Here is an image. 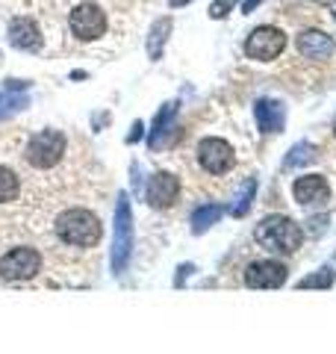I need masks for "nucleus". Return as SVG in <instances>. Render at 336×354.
I'll use <instances>...</instances> for the list:
<instances>
[{
  "mask_svg": "<svg viewBox=\"0 0 336 354\" xmlns=\"http://www.w3.org/2000/svg\"><path fill=\"white\" fill-rule=\"evenodd\" d=\"M254 239L272 254H295L304 242V230L286 216H265L256 225Z\"/></svg>",
  "mask_w": 336,
  "mask_h": 354,
  "instance_id": "1",
  "label": "nucleus"
},
{
  "mask_svg": "<svg viewBox=\"0 0 336 354\" xmlns=\"http://www.w3.org/2000/svg\"><path fill=\"white\" fill-rule=\"evenodd\" d=\"M100 221L95 213H88V209H65L56 218V236L62 242H68V245H77V248H92L100 242Z\"/></svg>",
  "mask_w": 336,
  "mask_h": 354,
  "instance_id": "2",
  "label": "nucleus"
},
{
  "mask_svg": "<svg viewBox=\"0 0 336 354\" xmlns=\"http://www.w3.org/2000/svg\"><path fill=\"white\" fill-rule=\"evenodd\" d=\"M130 251H133V213L127 195L121 192L115 201V236H112V272L115 274H124L130 263Z\"/></svg>",
  "mask_w": 336,
  "mask_h": 354,
  "instance_id": "3",
  "label": "nucleus"
},
{
  "mask_svg": "<svg viewBox=\"0 0 336 354\" xmlns=\"http://www.w3.org/2000/svg\"><path fill=\"white\" fill-rule=\"evenodd\" d=\"M62 153H65L62 133L59 130H41L27 142L24 160H27V165H32V169H53V165L62 160Z\"/></svg>",
  "mask_w": 336,
  "mask_h": 354,
  "instance_id": "4",
  "label": "nucleus"
},
{
  "mask_svg": "<svg viewBox=\"0 0 336 354\" xmlns=\"http://www.w3.org/2000/svg\"><path fill=\"white\" fill-rule=\"evenodd\" d=\"M41 272V257L36 248L21 245L0 257V278L3 281H30Z\"/></svg>",
  "mask_w": 336,
  "mask_h": 354,
  "instance_id": "5",
  "label": "nucleus"
},
{
  "mask_svg": "<svg viewBox=\"0 0 336 354\" xmlns=\"http://www.w3.org/2000/svg\"><path fill=\"white\" fill-rule=\"evenodd\" d=\"M286 48V36L277 27H256L248 41H245V53L256 62H272Z\"/></svg>",
  "mask_w": 336,
  "mask_h": 354,
  "instance_id": "6",
  "label": "nucleus"
},
{
  "mask_svg": "<svg viewBox=\"0 0 336 354\" xmlns=\"http://www.w3.org/2000/svg\"><path fill=\"white\" fill-rule=\"evenodd\" d=\"M71 32L83 41H95L106 32V12L97 3H80L68 18Z\"/></svg>",
  "mask_w": 336,
  "mask_h": 354,
  "instance_id": "7",
  "label": "nucleus"
},
{
  "mask_svg": "<svg viewBox=\"0 0 336 354\" xmlns=\"http://www.w3.org/2000/svg\"><path fill=\"white\" fill-rule=\"evenodd\" d=\"M245 283L251 290H277L286 283V266L277 260H254L245 269Z\"/></svg>",
  "mask_w": 336,
  "mask_h": 354,
  "instance_id": "8",
  "label": "nucleus"
},
{
  "mask_svg": "<svg viewBox=\"0 0 336 354\" xmlns=\"http://www.w3.org/2000/svg\"><path fill=\"white\" fill-rule=\"evenodd\" d=\"M233 148L224 139H204L198 145V162L204 165L209 174H224L233 165Z\"/></svg>",
  "mask_w": 336,
  "mask_h": 354,
  "instance_id": "9",
  "label": "nucleus"
},
{
  "mask_svg": "<svg viewBox=\"0 0 336 354\" xmlns=\"http://www.w3.org/2000/svg\"><path fill=\"white\" fill-rule=\"evenodd\" d=\"M177 192H180V183L171 171H156L148 180V189H144V201L153 209H168L177 201Z\"/></svg>",
  "mask_w": 336,
  "mask_h": 354,
  "instance_id": "10",
  "label": "nucleus"
},
{
  "mask_svg": "<svg viewBox=\"0 0 336 354\" xmlns=\"http://www.w3.org/2000/svg\"><path fill=\"white\" fill-rule=\"evenodd\" d=\"M292 198L301 207H321L330 201V186L321 174H304L292 183Z\"/></svg>",
  "mask_w": 336,
  "mask_h": 354,
  "instance_id": "11",
  "label": "nucleus"
},
{
  "mask_svg": "<svg viewBox=\"0 0 336 354\" xmlns=\"http://www.w3.org/2000/svg\"><path fill=\"white\" fill-rule=\"evenodd\" d=\"M177 101H168L162 104V109L153 115V124H151V136H148V145L153 151H160L168 145V139L174 136V118H177Z\"/></svg>",
  "mask_w": 336,
  "mask_h": 354,
  "instance_id": "12",
  "label": "nucleus"
},
{
  "mask_svg": "<svg viewBox=\"0 0 336 354\" xmlns=\"http://www.w3.org/2000/svg\"><path fill=\"white\" fill-rule=\"evenodd\" d=\"M254 115H256V124H260L263 133H283L286 109H283V104H280V101L263 97V101L254 104Z\"/></svg>",
  "mask_w": 336,
  "mask_h": 354,
  "instance_id": "13",
  "label": "nucleus"
},
{
  "mask_svg": "<svg viewBox=\"0 0 336 354\" xmlns=\"http://www.w3.org/2000/svg\"><path fill=\"white\" fill-rule=\"evenodd\" d=\"M9 44L18 50H39L41 48V30L36 27V21L15 18L12 24H9Z\"/></svg>",
  "mask_w": 336,
  "mask_h": 354,
  "instance_id": "14",
  "label": "nucleus"
},
{
  "mask_svg": "<svg viewBox=\"0 0 336 354\" xmlns=\"http://www.w3.org/2000/svg\"><path fill=\"white\" fill-rule=\"evenodd\" d=\"M298 50L304 53L307 59H328L333 53V39L321 30H307V32H301V39H298Z\"/></svg>",
  "mask_w": 336,
  "mask_h": 354,
  "instance_id": "15",
  "label": "nucleus"
},
{
  "mask_svg": "<svg viewBox=\"0 0 336 354\" xmlns=\"http://www.w3.org/2000/svg\"><path fill=\"white\" fill-rule=\"evenodd\" d=\"M221 216H224V207L221 204H204V207H198L195 213H192V230H195V234H204V230H209Z\"/></svg>",
  "mask_w": 336,
  "mask_h": 354,
  "instance_id": "16",
  "label": "nucleus"
},
{
  "mask_svg": "<svg viewBox=\"0 0 336 354\" xmlns=\"http://www.w3.org/2000/svg\"><path fill=\"white\" fill-rule=\"evenodd\" d=\"M168 32H171V18H160L151 27V39H148L151 59H160L162 57V48H165V41H168Z\"/></svg>",
  "mask_w": 336,
  "mask_h": 354,
  "instance_id": "17",
  "label": "nucleus"
},
{
  "mask_svg": "<svg viewBox=\"0 0 336 354\" xmlns=\"http://www.w3.org/2000/svg\"><path fill=\"white\" fill-rule=\"evenodd\" d=\"M254 192H256V180H254V177H248V180L242 183V189L236 192V198H233V204H230V216L242 218L245 213H248V209H251V201H254Z\"/></svg>",
  "mask_w": 336,
  "mask_h": 354,
  "instance_id": "18",
  "label": "nucleus"
},
{
  "mask_svg": "<svg viewBox=\"0 0 336 354\" xmlns=\"http://www.w3.org/2000/svg\"><path fill=\"white\" fill-rule=\"evenodd\" d=\"M312 160H316V145H310V142H298V145H292V151L286 153L283 169H298V165H307Z\"/></svg>",
  "mask_w": 336,
  "mask_h": 354,
  "instance_id": "19",
  "label": "nucleus"
},
{
  "mask_svg": "<svg viewBox=\"0 0 336 354\" xmlns=\"http://www.w3.org/2000/svg\"><path fill=\"white\" fill-rule=\"evenodd\" d=\"M18 189H21L18 174H15L12 169H6V165H0V204L15 201V198H18Z\"/></svg>",
  "mask_w": 336,
  "mask_h": 354,
  "instance_id": "20",
  "label": "nucleus"
},
{
  "mask_svg": "<svg viewBox=\"0 0 336 354\" xmlns=\"http://www.w3.org/2000/svg\"><path fill=\"white\" fill-rule=\"evenodd\" d=\"M333 281H336V272L330 269V266H324V269L307 274V278L301 281L298 286H301V290H328V286H333Z\"/></svg>",
  "mask_w": 336,
  "mask_h": 354,
  "instance_id": "21",
  "label": "nucleus"
},
{
  "mask_svg": "<svg viewBox=\"0 0 336 354\" xmlns=\"http://www.w3.org/2000/svg\"><path fill=\"white\" fill-rule=\"evenodd\" d=\"M27 104H30L27 95H18V92H9V88H3V92H0V118L12 115L15 109H24Z\"/></svg>",
  "mask_w": 336,
  "mask_h": 354,
  "instance_id": "22",
  "label": "nucleus"
},
{
  "mask_svg": "<svg viewBox=\"0 0 336 354\" xmlns=\"http://www.w3.org/2000/svg\"><path fill=\"white\" fill-rule=\"evenodd\" d=\"M307 230L312 236H321L324 230H328V216H312L310 221H307Z\"/></svg>",
  "mask_w": 336,
  "mask_h": 354,
  "instance_id": "23",
  "label": "nucleus"
},
{
  "mask_svg": "<svg viewBox=\"0 0 336 354\" xmlns=\"http://www.w3.org/2000/svg\"><path fill=\"white\" fill-rule=\"evenodd\" d=\"M233 3H236V0H216V3L209 6V15L212 18H224L233 9Z\"/></svg>",
  "mask_w": 336,
  "mask_h": 354,
  "instance_id": "24",
  "label": "nucleus"
},
{
  "mask_svg": "<svg viewBox=\"0 0 336 354\" xmlns=\"http://www.w3.org/2000/svg\"><path fill=\"white\" fill-rule=\"evenodd\" d=\"M3 88H9V92H27L30 83H27V80H6Z\"/></svg>",
  "mask_w": 336,
  "mask_h": 354,
  "instance_id": "25",
  "label": "nucleus"
},
{
  "mask_svg": "<svg viewBox=\"0 0 336 354\" xmlns=\"http://www.w3.org/2000/svg\"><path fill=\"white\" fill-rule=\"evenodd\" d=\"M142 130H144V124H142V121H136V124H133V130L127 133V142H130V145H133V142H139V139H142Z\"/></svg>",
  "mask_w": 336,
  "mask_h": 354,
  "instance_id": "26",
  "label": "nucleus"
},
{
  "mask_svg": "<svg viewBox=\"0 0 336 354\" xmlns=\"http://www.w3.org/2000/svg\"><path fill=\"white\" fill-rule=\"evenodd\" d=\"M260 3H263V0H245V3H242V12H245V15H251Z\"/></svg>",
  "mask_w": 336,
  "mask_h": 354,
  "instance_id": "27",
  "label": "nucleus"
},
{
  "mask_svg": "<svg viewBox=\"0 0 336 354\" xmlns=\"http://www.w3.org/2000/svg\"><path fill=\"white\" fill-rule=\"evenodd\" d=\"M177 272H180V274H177V278H174V281H177V283H183V281L189 278V272H192V266H189V263H186V266H180V269H177Z\"/></svg>",
  "mask_w": 336,
  "mask_h": 354,
  "instance_id": "28",
  "label": "nucleus"
},
{
  "mask_svg": "<svg viewBox=\"0 0 336 354\" xmlns=\"http://www.w3.org/2000/svg\"><path fill=\"white\" fill-rule=\"evenodd\" d=\"M168 3H171V6L177 9V6H186V3H192V0H168Z\"/></svg>",
  "mask_w": 336,
  "mask_h": 354,
  "instance_id": "29",
  "label": "nucleus"
},
{
  "mask_svg": "<svg viewBox=\"0 0 336 354\" xmlns=\"http://www.w3.org/2000/svg\"><path fill=\"white\" fill-rule=\"evenodd\" d=\"M319 3H336V0H319Z\"/></svg>",
  "mask_w": 336,
  "mask_h": 354,
  "instance_id": "30",
  "label": "nucleus"
},
{
  "mask_svg": "<svg viewBox=\"0 0 336 354\" xmlns=\"http://www.w3.org/2000/svg\"><path fill=\"white\" fill-rule=\"evenodd\" d=\"M333 136H336V121H333Z\"/></svg>",
  "mask_w": 336,
  "mask_h": 354,
  "instance_id": "31",
  "label": "nucleus"
}]
</instances>
